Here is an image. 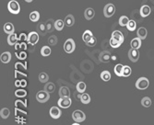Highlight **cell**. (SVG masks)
<instances>
[{
    "mask_svg": "<svg viewBox=\"0 0 154 125\" xmlns=\"http://www.w3.org/2000/svg\"><path fill=\"white\" fill-rule=\"evenodd\" d=\"M7 9L12 14H18L20 12V6L16 0H11L7 4Z\"/></svg>",
    "mask_w": 154,
    "mask_h": 125,
    "instance_id": "6da1fadb",
    "label": "cell"
},
{
    "mask_svg": "<svg viewBox=\"0 0 154 125\" xmlns=\"http://www.w3.org/2000/svg\"><path fill=\"white\" fill-rule=\"evenodd\" d=\"M36 99L40 103H45L46 101H48L50 99V93H48L44 89L41 90L36 94Z\"/></svg>",
    "mask_w": 154,
    "mask_h": 125,
    "instance_id": "7a4b0ae2",
    "label": "cell"
},
{
    "mask_svg": "<svg viewBox=\"0 0 154 125\" xmlns=\"http://www.w3.org/2000/svg\"><path fill=\"white\" fill-rule=\"evenodd\" d=\"M76 49V44L73 39H67L65 41L64 44V50L67 53H72Z\"/></svg>",
    "mask_w": 154,
    "mask_h": 125,
    "instance_id": "3957f363",
    "label": "cell"
},
{
    "mask_svg": "<svg viewBox=\"0 0 154 125\" xmlns=\"http://www.w3.org/2000/svg\"><path fill=\"white\" fill-rule=\"evenodd\" d=\"M149 85H150V82L147 77H139L136 82V87L139 90H144L148 89Z\"/></svg>",
    "mask_w": 154,
    "mask_h": 125,
    "instance_id": "277c9868",
    "label": "cell"
},
{
    "mask_svg": "<svg viewBox=\"0 0 154 125\" xmlns=\"http://www.w3.org/2000/svg\"><path fill=\"white\" fill-rule=\"evenodd\" d=\"M72 119L74 120V122L79 123V122H82L85 121L86 115H85V113L82 111V110L77 109L72 113Z\"/></svg>",
    "mask_w": 154,
    "mask_h": 125,
    "instance_id": "5b68a950",
    "label": "cell"
},
{
    "mask_svg": "<svg viewBox=\"0 0 154 125\" xmlns=\"http://www.w3.org/2000/svg\"><path fill=\"white\" fill-rule=\"evenodd\" d=\"M115 13V7L114 4H107L104 8V15L106 18H111Z\"/></svg>",
    "mask_w": 154,
    "mask_h": 125,
    "instance_id": "8992f818",
    "label": "cell"
},
{
    "mask_svg": "<svg viewBox=\"0 0 154 125\" xmlns=\"http://www.w3.org/2000/svg\"><path fill=\"white\" fill-rule=\"evenodd\" d=\"M58 106L62 109H67L71 106L72 104V100L70 99V97H66V98H60L58 102Z\"/></svg>",
    "mask_w": 154,
    "mask_h": 125,
    "instance_id": "52a82bcc",
    "label": "cell"
},
{
    "mask_svg": "<svg viewBox=\"0 0 154 125\" xmlns=\"http://www.w3.org/2000/svg\"><path fill=\"white\" fill-rule=\"evenodd\" d=\"M40 34L36 31H31L29 34H28V43L31 45H35L39 41L40 38Z\"/></svg>",
    "mask_w": 154,
    "mask_h": 125,
    "instance_id": "ba28073f",
    "label": "cell"
},
{
    "mask_svg": "<svg viewBox=\"0 0 154 125\" xmlns=\"http://www.w3.org/2000/svg\"><path fill=\"white\" fill-rule=\"evenodd\" d=\"M128 58L131 62L136 63L139 59V52L138 49H133L131 48L128 52Z\"/></svg>",
    "mask_w": 154,
    "mask_h": 125,
    "instance_id": "9c48e42d",
    "label": "cell"
},
{
    "mask_svg": "<svg viewBox=\"0 0 154 125\" xmlns=\"http://www.w3.org/2000/svg\"><path fill=\"white\" fill-rule=\"evenodd\" d=\"M50 116L52 117L53 119H58L60 118V116H61V109H60L58 107H52L50 109Z\"/></svg>",
    "mask_w": 154,
    "mask_h": 125,
    "instance_id": "30bf717a",
    "label": "cell"
},
{
    "mask_svg": "<svg viewBox=\"0 0 154 125\" xmlns=\"http://www.w3.org/2000/svg\"><path fill=\"white\" fill-rule=\"evenodd\" d=\"M112 57L111 53L108 52V51H104L100 53V61L102 63H108L110 61V59Z\"/></svg>",
    "mask_w": 154,
    "mask_h": 125,
    "instance_id": "8fae6325",
    "label": "cell"
},
{
    "mask_svg": "<svg viewBox=\"0 0 154 125\" xmlns=\"http://www.w3.org/2000/svg\"><path fill=\"white\" fill-rule=\"evenodd\" d=\"M37 32H38V33L42 36L46 35L48 30H47V28H46L45 23H44V22L38 23V25H37Z\"/></svg>",
    "mask_w": 154,
    "mask_h": 125,
    "instance_id": "7c38bea8",
    "label": "cell"
},
{
    "mask_svg": "<svg viewBox=\"0 0 154 125\" xmlns=\"http://www.w3.org/2000/svg\"><path fill=\"white\" fill-rule=\"evenodd\" d=\"M95 16V11L94 9L91 8V7H88L85 9V11H84V17L87 20H92L93 18Z\"/></svg>",
    "mask_w": 154,
    "mask_h": 125,
    "instance_id": "4fadbf2b",
    "label": "cell"
},
{
    "mask_svg": "<svg viewBox=\"0 0 154 125\" xmlns=\"http://www.w3.org/2000/svg\"><path fill=\"white\" fill-rule=\"evenodd\" d=\"M4 31L6 32L7 34L10 35L13 34L14 31H15V28H14V25L10 22H7L6 24L4 25Z\"/></svg>",
    "mask_w": 154,
    "mask_h": 125,
    "instance_id": "5bb4252c",
    "label": "cell"
},
{
    "mask_svg": "<svg viewBox=\"0 0 154 125\" xmlns=\"http://www.w3.org/2000/svg\"><path fill=\"white\" fill-rule=\"evenodd\" d=\"M11 53L9 52H4L0 56V60L3 64H8L11 61Z\"/></svg>",
    "mask_w": 154,
    "mask_h": 125,
    "instance_id": "9a60e30c",
    "label": "cell"
},
{
    "mask_svg": "<svg viewBox=\"0 0 154 125\" xmlns=\"http://www.w3.org/2000/svg\"><path fill=\"white\" fill-rule=\"evenodd\" d=\"M151 7L148 6V5H144V6H142L141 8H140V15L143 18L148 17L151 14Z\"/></svg>",
    "mask_w": 154,
    "mask_h": 125,
    "instance_id": "2e32d148",
    "label": "cell"
},
{
    "mask_svg": "<svg viewBox=\"0 0 154 125\" xmlns=\"http://www.w3.org/2000/svg\"><path fill=\"white\" fill-rule=\"evenodd\" d=\"M112 38H114L115 40H117L118 41H120L121 43H124V35L120 30H114L113 33H112Z\"/></svg>",
    "mask_w": 154,
    "mask_h": 125,
    "instance_id": "e0dca14e",
    "label": "cell"
},
{
    "mask_svg": "<svg viewBox=\"0 0 154 125\" xmlns=\"http://www.w3.org/2000/svg\"><path fill=\"white\" fill-rule=\"evenodd\" d=\"M59 96L60 98H66V97H70V90L67 86H61L59 89Z\"/></svg>",
    "mask_w": 154,
    "mask_h": 125,
    "instance_id": "ac0fdd59",
    "label": "cell"
},
{
    "mask_svg": "<svg viewBox=\"0 0 154 125\" xmlns=\"http://www.w3.org/2000/svg\"><path fill=\"white\" fill-rule=\"evenodd\" d=\"M137 35H138V37L139 39L145 40L147 38V35H148V31L146 30V28H144V27L139 28V29L138 30V31H137Z\"/></svg>",
    "mask_w": 154,
    "mask_h": 125,
    "instance_id": "d6986e66",
    "label": "cell"
},
{
    "mask_svg": "<svg viewBox=\"0 0 154 125\" xmlns=\"http://www.w3.org/2000/svg\"><path fill=\"white\" fill-rule=\"evenodd\" d=\"M18 36L16 33L10 34V35H8V37H7V43L10 46L15 45L18 43Z\"/></svg>",
    "mask_w": 154,
    "mask_h": 125,
    "instance_id": "ffe728a7",
    "label": "cell"
},
{
    "mask_svg": "<svg viewBox=\"0 0 154 125\" xmlns=\"http://www.w3.org/2000/svg\"><path fill=\"white\" fill-rule=\"evenodd\" d=\"M64 21L67 27H72L74 25V23H75V18H74V16L71 15V14H69V15L66 17Z\"/></svg>",
    "mask_w": 154,
    "mask_h": 125,
    "instance_id": "44dd1931",
    "label": "cell"
},
{
    "mask_svg": "<svg viewBox=\"0 0 154 125\" xmlns=\"http://www.w3.org/2000/svg\"><path fill=\"white\" fill-rule=\"evenodd\" d=\"M130 46H131V48L133 49H139L141 46V39H139L138 37L137 38H135L131 41V43H130Z\"/></svg>",
    "mask_w": 154,
    "mask_h": 125,
    "instance_id": "7402d4cb",
    "label": "cell"
},
{
    "mask_svg": "<svg viewBox=\"0 0 154 125\" xmlns=\"http://www.w3.org/2000/svg\"><path fill=\"white\" fill-rule=\"evenodd\" d=\"M45 25H46V28H47L48 32H52L55 29V21L53 20V18H50V20H46Z\"/></svg>",
    "mask_w": 154,
    "mask_h": 125,
    "instance_id": "603a6c76",
    "label": "cell"
},
{
    "mask_svg": "<svg viewBox=\"0 0 154 125\" xmlns=\"http://www.w3.org/2000/svg\"><path fill=\"white\" fill-rule=\"evenodd\" d=\"M123 69H124V66L121 64H117L116 66H114V74L117 76H123Z\"/></svg>",
    "mask_w": 154,
    "mask_h": 125,
    "instance_id": "cb8c5ba5",
    "label": "cell"
},
{
    "mask_svg": "<svg viewBox=\"0 0 154 125\" xmlns=\"http://www.w3.org/2000/svg\"><path fill=\"white\" fill-rule=\"evenodd\" d=\"M92 37H93L92 32H91V30H87L84 31V33H83V35H82V40L84 41V43H88V41L92 38Z\"/></svg>",
    "mask_w": 154,
    "mask_h": 125,
    "instance_id": "d4e9b609",
    "label": "cell"
},
{
    "mask_svg": "<svg viewBox=\"0 0 154 125\" xmlns=\"http://www.w3.org/2000/svg\"><path fill=\"white\" fill-rule=\"evenodd\" d=\"M44 90L45 91H47L48 93H53V92H55V86L54 83L52 82H48V83H46V84L44 85Z\"/></svg>",
    "mask_w": 154,
    "mask_h": 125,
    "instance_id": "484cf974",
    "label": "cell"
},
{
    "mask_svg": "<svg viewBox=\"0 0 154 125\" xmlns=\"http://www.w3.org/2000/svg\"><path fill=\"white\" fill-rule=\"evenodd\" d=\"M76 87H77V91L78 92V93L82 94V93L85 92V90L87 89V86H86V84L84 82H78L77 84Z\"/></svg>",
    "mask_w": 154,
    "mask_h": 125,
    "instance_id": "4316f807",
    "label": "cell"
},
{
    "mask_svg": "<svg viewBox=\"0 0 154 125\" xmlns=\"http://www.w3.org/2000/svg\"><path fill=\"white\" fill-rule=\"evenodd\" d=\"M80 101L83 103V104H89L91 102V97H90V95L89 94H87V93H82L81 94V96H80Z\"/></svg>",
    "mask_w": 154,
    "mask_h": 125,
    "instance_id": "83f0119b",
    "label": "cell"
},
{
    "mask_svg": "<svg viewBox=\"0 0 154 125\" xmlns=\"http://www.w3.org/2000/svg\"><path fill=\"white\" fill-rule=\"evenodd\" d=\"M30 20L32 22H37L40 20V13L38 11H32L30 14Z\"/></svg>",
    "mask_w": 154,
    "mask_h": 125,
    "instance_id": "f1b7e54d",
    "label": "cell"
},
{
    "mask_svg": "<svg viewBox=\"0 0 154 125\" xmlns=\"http://www.w3.org/2000/svg\"><path fill=\"white\" fill-rule=\"evenodd\" d=\"M141 105L145 108H150L151 106V99L149 97H144L141 99Z\"/></svg>",
    "mask_w": 154,
    "mask_h": 125,
    "instance_id": "f546056e",
    "label": "cell"
},
{
    "mask_svg": "<svg viewBox=\"0 0 154 125\" xmlns=\"http://www.w3.org/2000/svg\"><path fill=\"white\" fill-rule=\"evenodd\" d=\"M101 78L104 81L107 82V81H109L111 79V73L109 71H102L101 73Z\"/></svg>",
    "mask_w": 154,
    "mask_h": 125,
    "instance_id": "4dcf8cb0",
    "label": "cell"
},
{
    "mask_svg": "<svg viewBox=\"0 0 154 125\" xmlns=\"http://www.w3.org/2000/svg\"><path fill=\"white\" fill-rule=\"evenodd\" d=\"M41 54L44 57L49 56L51 54V48L49 46H44V47L41 49Z\"/></svg>",
    "mask_w": 154,
    "mask_h": 125,
    "instance_id": "1f68e13d",
    "label": "cell"
},
{
    "mask_svg": "<svg viewBox=\"0 0 154 125\" xmlns=\"http://www.w3.org/2000/svg\"><path fill=\"white\" fill-rule=\"evenodd\" d=\"M65 21H63L62 20H55V30L60 31V30H62L64 29V27H65Z\"/></svg>",
    "mask_w": 154,
    "mask_h": 125,
    "instance_id": "d6a6232c",
    "label": "cell"
},
{
    "mask_svg": "<svg viewBox=\"0 0 154 125\" xmlns=\"http://www.w3.org/2000/svg\"><path fill=\"white\" fill-rule=\"evenodd\" d=\"M9 114H10V111L7 108H3L0 110V116L2 119H7L9 117Z\"/></svg>",
    "mask_w": 154,
    "mask_h": 125,
    "instance_id": "836d02e7",
    "label": "cell"
},
{
    "mask_svg": "<svg viewBox=\"0 0 154 125\" xmlns=\"http://www.w3.org/2000/svg\"><path fill=\"white\" fill-rule=\"evenodd\" d=\"M15 69L18 71H20V72H24L25 70H27V66L26 64H23L22 63L18 62L15 64Z\"/></svg>",
    "mask_w": 154,
    "mask_h": 125,
    "instance_id": "e575fe53",
    "label": "cell"
},
{
    "mask_svg": "<svg viewBox=\"0 0 154 125\" xmlns=\"http://www.w3.org/2000/svg\"><path fill=\"white\" fill-rule=\"evenodd\" d=\"M128 22H129V20H128V18L127 16L120 17V18H119V24H120V26L127 27V25L128 24Z\"/></svg>",
    "mask_w": 154,
    "mask_h": 125,
    "instance_id": "d590c367",
    "label": "cell"
},
{
    "mask_svg": "<svg viewBox=\"0 0 154 125\" xmlns=\"http://www.w3.org/2000/svg\"><path fill=\"white\" fill-rule=\"evenodd\" d=\"M127 30L129 31H134L135 30L137 29V23L135 20H129L128 22V24L127 25Z\"/></svg>",
    "mask_w": 154,
    "mask_h": 125,
    "instance_id": "8d00e7d4",
    "label": "cell"
},
{
    "mask_svg": "<svg viewBox=\"0 0 154 125\" xmlns=\"http://www.w3.org/2000/svg\"><path fill=\"white\" fill-rule=\"evenodd\" d=\"M48 79H49V76H48V75L46 73L43 72V73H41L39 75V81L41 83H47Z\"/></svg>",
    "mask_w": 154,
    "mask_h": 125,
    "instance_id": "74e56055",
    "label": "cell"
},
{
    "mask_svg": "<svg viewBox=\"0 0 154 125\" xmlns=\"http://www.w3.org/2000/svg\"><path fill=\"white\" fill-rule=\"evenodd\" d=\"M132 70H131V67L128 66H124V69H123V76L124 77H127L131 75Z\"/></svg>",
    "mask_w": 154,
    "mask_h": 125,
    "instance_id": "f35d334b",
    "label": "cell"
},
{
    "mask_svg": "<svg viewBox=\"0 0 154 125\" xmlns=\"http://www.w3.org/2000/svg\"><path fill=\"white\" fill-rule=\"evenodd\" d=\"M109 43L111 45V47H113V48H118L119 46L122 44L120 43V41H118L117 40H115L114 38H111L110 41H109Z\"/></svg>",
    "mask_w": 154,
    "mask_h": 125,
    "instance_id": "ab89813d",
    "label": "cell"
},
{
    "mask_svg": "<svg viewBox=\"0 0 154 125\" xmlns=\"http://www.w3.org/2000/svg\"><path fill=\"white\" fill-rule=\"evenodd\" d=\"M15 50H21V51H25L27 49V43H17L15 45Z\"/></svg>",
    "mask_w": 154,
    "mask_h": 125,
    "instance_id": "60d3db41",
    "label": "cell"
},
{
    "mask_svg": "<svg viewBox=\"0 0 154 125\" xmlns=\"http://www.w3.org/2000/svg\"><path fill=\"white\" fill-rule=\"evenodd\" d=\"M15 96L18 98H25L27 96V91L24 89H18L15 91Z\"/></svg>",
    "mask_w": 154,
    "mask_h": 125,
    "instance_id": "b9f144b4",
    "label": "cell"
},
{
    "mask_svg": "<svg viewBox=\"0 0 154 125\" xmlns=\"http://www.w3.org/2000/svg\"><path fill=\"white\" fill-rule=\"evenodd\" d=\"M15 107L18 109H24L27 107V102H23L20 99H18L15 101Z\"/></svg>",
    "mask_w": 154,
    "mask_h": 125,
    "instance_id": "7bdbcfd3",
    "label": "cell"
},
{
    "mask_svg": "<svg viewBox=\"0 0 154 125\" xmlns=\"http://www.w3.org/2000/svg\"><path fill=\"white\" fill-rule=\"evenodd\" d=\"M48 43L51 46H55V44L57 43V36H50L48 39Z\"/></svg>",
    "mask_w": 154,
    "mask_h": 125,
    "instance_id": "ee69618b",
    "label": "cell"
},
{
    "mask_svg": "<svg viewBox=\"0 0 154 125\" xmlns=\"http://www.w3.org/2000/svg\"><path fill=\"white\" fill-rule=\"evenodd\" d=\"M96 43H97V40H96L95 37L93 36L92 38L88 41V43H86V45L89 46V47H93V46L96 45Z\"/></svg>",
    "mask_w": 154,
    "mask_h": 125,
    "instance_id": "f6af8a7d",
    "label": "cell"
},
{
    "mask_svg": "<svg viewBox=\"0 0 154 125\" xmlns=\"http://www.w3.org/2000/svg\"><path fill=\"white\" fill-rule=\"evenodd\" d=\"M18 41H21V43H28V35L25 33H20L18 36Z\"/></svg>",
    "mask_w": 154,
    "mask_h": 125,
    "instance_id": "bcb514c9",
    "label": "cell"
},
{
    "mask_svg": "<svg viewBox=\"0 0 154 125\" xmlns=\"http://www.w3.org/2000/svg\"><path fill=\"white\" fill-rule=\"evenodd\" d=\"M16 55L20 60H25L27 58V53L25 51H21L20 53H16Z\"/></svg>",
    "mask_w": 154,
    "mask_h": 125,
    "instance_id": "7dc6e473",
    "label": "cell"
},
{
    "mask_svg": "<svg viewBox=\"0 0 154 125\" xmlns=\"http://www.w3.org/2000/svg\"><path fill=\"white\" fill-rule=\"evenodd\" d=\"M18 76H23V77H27V75L25 73H23V72H20V71H18L16 70L15 71V77H18Z\"/></svg>",
    "mask_w": 154,
    "mask_h": 125,
    "instance_id": "c3c4849f",
    "label": "cell"
},
{
    "mask_svg": "<svg viewBox=\"0 0 154 125\" xmlns=\"http://www.w3.org/2000/svg\"><path fill=\"white\" fill-rule=\"evenodd\" d=\"M27 86V81L25 79H21L20 80V86L21 87H25Z\"/></svg>",
    "mask_w": 154,
    "mask_h": 125,
    "instance_id": "681fc988",
    "label": "cell"
},
{
    "mask_svg": "<svg viewBox=\"0 0 154 125\" xmlns=\"http://www.w3.org/2000/svg\"><path fill=\"white\" fill-rule=\"evenodd\" d=\"M15 86H20V80H16L15 81Z\"/></svg>",
    "mask_w": 154,
    "mask_h": 125,
    "instance_id": "f907efd6",
    "label": "cell"
},
{
    "mask_svg": "<svg viewBox=\"0 0 154 125\" xmlns=\"http://www.w3.org/2000/svg\"><path fill=\"white\" fill-rule=\"evenodd\" d=\"M25 1H26L27 3H31V2L33 1V0H25Z\"/></svg>",
    "mask_w": 154,
    "mask_h": 125,
    "instance_id": "816d5d0a",
    "label": "cell"
},
{
    "mask_svg": "<svg viewBox=\"0 0 154 125\" xmlns=\"http://www.w3.org/2000/svg\"><path fill=\"white\" fill-rule=\"evenodd\" d=\"M72 125H80V124H79L78 122H75V123H73Z\"/></svg>",
    "mask_w": 154,
    "mask_h": 125,
    "instance_id": "f5cc1de1",
    "label": "cell"
}]
</instances>
